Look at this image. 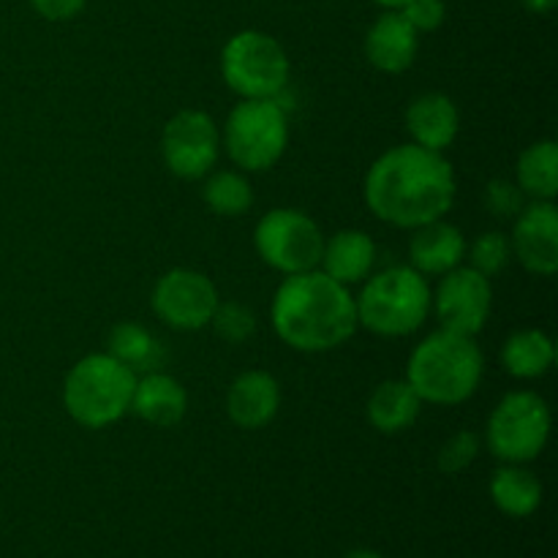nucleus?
Here are the masks:
<instances>
[{"instance_id":"nucleus-1","label":"nucleus","mask_w":558,"mask_h":558,"mask_svg":"<svg viewBox=\"0 0 558 558\" xmlns=\"http://www.w3.org/2000/svg\"><path fill=\"white\" fill-rule=\"evenodd\" d=\"M365 205L379 221L398 229H417L439 221L456 205V169L445 153L398 145L371 163L363 183Z\"/></svg>"},{"instance_id":"nucleus-2","label":"nucleus","mask_w":558,"mask_h":558,"mask_svg":"<svg viewBox=\"0 0 558 558\" xmlns=\"http://www.w3.org/2000/svg\"><path fill=\"white\" fill-rule=\"evenodd\" d=\"M270 322L289 349L305 354L332 352L360 327L354 294L322 270L283 278L272 294Z\"/></svg>"},{"instance_id":"nucleus-3","label":"nucleus","mask_w":558,"mask_h":558,"mask_svg":"<svg viewBox=\"0 0 558 558\" xmlns=\"http://www.w3.org/2000/svg\"><path fill=\"white\" fill-rule=\"evenodd\" d=\"M485 374L483 349L472 336L436 330L414 347L407 365V381L423 403L458 407L480 390Z\"/></svg>"},{"instance_id":"nucleus-4","label":"nucleus","mask_w":558,"mask_h":558,"mask_svg":"<svg viewBox=\"0 0 558 558\" xmlns=\"http://www.w3.org/2000/svg\"><path fill=\"white\" fill-rule=\"evenodd\" d=\"M357 325L381 338L412 336L430 314L428 278L414 267L396 265L374 272L354 298Z\"/></svg>"},{"instance_id":"nucleus-5","label":"nucleus","mask_w":558,"mask_h":558,"mask_svg":"<svg viewBox=\"0 0 558 558\" xmlns=\"http://www.w3.org/2000/svg\"><path fill=\"white\" fill-rule=\"evenodd\" d=\"M136 374L107 352L71 365L63 381V407L82 428H107L131 412Z\"/></svg>"},{"instance_id":"nucleus-6","label":"nucleus","mask_w":558,"mask_h":558,"mask_svg":"<svg viewBox=\"0 0 558 558\" xmlns=\"http://www.w3.org/2000/svg\"><path fill=\"white\" fill-rule=\"evenodd\" d=\"M289 145L287 109L276 98H243L229 112L221 147L240 172H267Z\"/></svg>"},{"instance_id":"nucleus-7","label":"nucleus","mask_w":558,"mask_h":558,"mask_svg":"<svg viewBox=\"0 0 558 558\" xmlns=\"http://www.w3.org/2000/svg\"><path fill=\"white\" fill-rule=\"evenodd\" d=\"M221 76L240 98H276L289 82V54L270 33L240 31L223 44Z\"/></svg>"},{"instance_id":"nucleus-8","label":"nucleus","mask_w":558,"mask_h":558,"mask_svg":"<svg viewBox=\"0 0 558 558\" xmlns=\"http://www.w3.org/2000/svg\"><path fill=\"white\" fill-rule=\"evenodd\" d=\"M550 439V409L532 390L507 392L485 425V445L499 461L529 463L543 456Z\"/></svg>"},{"instance_id":"nucleus-9","label":"nucleus","mask_w":558,"mask_h":558,"mask_svg":"<svg viewBox=\"0 0 558 558\" xmlns=\"http://www.w3.org/2000/svg\"><path fill=\"white\" fill-rule=\"evenodd\" d=\"M254 245L267 267L281 276H298V272L319 270L325 232L308 213L276 207L256 223Z\"/></svg>"},{"instance_id":"nucleus-10","label":"nucleus","mask_w":558,"mask_h":558,"mask_svg":"<svg viewBox=\"0 0 558 558\" xmlns=\"http://www.w3.org/2000/svg\"><path fill=\"white\" fill-rule=\"evenodd\" d=\"M221 153V131L202 109H183L161 134V156L169 172L180 180H202L216 167Z\"/></svg>"},{"instance_id":"nucleus-11","label":"nucleus","mask_w":558,"mask_h":558,"mask_svg":"<svg viewBox=\"0 0 558 558\" xmlns=\"http://www.w3.org/2000/svg\"><path fill=\"white\" fill-rule=\"evenodd\" d=\"M218 289L205 272L189 270V267H174L163 272L153 287L150 305L158 319L169 325L172 330L194 332L210 325L216 314Z\"/></svg>"},{"instance_id":"nucleus-12","label":"nucleus","mask_w":558,"mask_h":558,"mask_svg":"<svg viewBox=\"0 0 558 558\" xmlns=\"http://www.w3.org/2000/svg\"><path fill=\"white\" fill-rule=\"evenodd\" d=\"M439 278L441 281L436 292H430V308L439 316L441 330L472 338L483 332V327L490 319V308H494L490 278L472 270V267H456Z\"/></svg>"},{"instance_id":"nucleus-13","label":"nucleus","mask_w":558,"mask_h":558,"mask_svg":"<svg viewBox=\"0 0 558 558\" xmlns=\"http://www.w3.org/2000/svg\"><path fill=\"white\" fill-rule=\"evenodd\" d=\"M512 256L532 276L550 278L558 270V210L556 202L532 199L515 216L510 238Z\"/></svg>"},{"instance_id":"nucleus-14","label":"nucleus","mask_w":558,"mask_h":558,"mask_svg":"<svg viewBox=\"0 0 558 558\" xmlns=\"http://www.w3.org/2000/svg\"><path fill=\"white\" fill-rule=\"evenodd\" d=\"M365 58L381 74H403L412 69L420 49V33L403 20L398 9H385L365 33Z\"/></svg>"},{"instance_id":"nucleus-15","label":"nucleus","mask_w":558,"mask_h":558,"mask_svg":"<svg viewBox=\"0 0 558 558\" xmlns=\"http://www.w3.org/2000/svg\"><path fill=\"white\" fill-rule=\"evenodd\" d=\"M281 409V385L267 371H245L229 385L227 417L243 430H259Z\"/></svg>"},{"instance_id":"nucleus-16","label":"nucleus","mask_w":558,"mask_h":558,"mask_svg":"<svg viewBox=\"0 0 558 558\" xmlns=\"http://www.w3.org/2000/svg\"><path fill=\"white\" fill-rule=\"evenodd\" d=\"M412 240H409L412 265L409 267H414L420 276H445V272L461 267V262L466 259V238H463L461 229L447 223L445 218L412 229Z\"/></svg>"},{"instance_id":"nucleus-17","label":"nucleus","mask_w":558,"mask_h":558,"mask_svg":"<svg viewBox=\"0 0 558 558\" xmlns=\"http://www.w3.org/2000/svg\"><path fill=\"white\" fill-rule=\"evenodd\" d=\"M407 129L414 145L445 153L461 131V112L445 93H423L407 107Z\"/></svg>"},{"instance_id":"nucleus-18","label":"nucleus","mask_w":558,"mask_h":558,"mask_svg":"<svg viewBox=\"0 0 558 558\" xmlns=\"http://www.w3.org/2000/svg\"><path fill=\"white\" fill-rule=\"evenodd\" d=\"M131 412L156 428H172L183 423L189 412V392L174 376L163 371L136 376L134 396H131Z\"/></svg>"},{"instance_id":"nucleus-19","label":"nucleus","mask_w":558,"mask_h":558,"mask_svg":"<svg viewBox=\"0 0 558 558\" xmlns=\"http://www.w3.org/2000/svg\"><path fill=\"white\" fill-rule=\"evenodd\" d=\"M376 265V243L360 229H341L325 238L319 270L343 287L363 283Z\"/></svg>"},{"instance_id":"nucleus-20","label":"nucleus","mask_w":558,"mask_h":558,"mask_svg":"<svg viewBox=\"0 0 558 558\" xmlns=\"http://www.w3.org/2000/svg\"><path fill=\"white\" fill-rule=\"evenodd\" d=\"M423 412V398L407 379H387L368 398V423L379 434L396 436L412 428Z\"/></svg>"},{"instance_id":"nucleus-21","label":"nucleus","mask_w":558,"mask_h":558,"mask_svg":"<svg viewBox=\"0 0 558 558\" xmlns=\"http://www.w3.org/2000/svg\"><path fill=\"white\" fill-rule=\"evenodd\" d=\"M556 363L554 338L537 327L512 332L501 347V365L512 379L532 381L548 374Z\"/></svg>"},{"instance_id":"nucleus-22","label":"nucleus","mask_w":558,"mask_h":558,"mask_svg":"<svg viewBox=\"0 0 558 558\" xmlns=\"http://www.w3.org/2000/svg\"><path fill=\"white\" fill-rule=\"evenodd\" d=\"M490 499L510 518H529L543 505V483L523 463H507L490 477Z\"/></svg>"},{"instance_id":"nucleus-23","label":"nucleus","mask_w":558,"mask_h":558,"mask_svg":"<svg viewBox=\"0 0 558 558\" xmlns=\"http://www.w3.org/2000/svg\"><path fill=\"white\" fill-rule=\"evenodd\" d=\"M107 354H112L118 363L134 371L136 376L161 371L163 357H167L161 341L147 327L136 325V322H120V325L112 327Z\"/></svg>"},{"instance_id":"nucleus-24","label":"nucleus","mask_w":558,"mask_h":558,"mask_svg":"<svg viewBox=\"0 0 558 558\" xmlns=\"http://www.w3.org/2000/svg\"><path fill=\"white\" fill-rule=\"evenodd\" d=\"M515 183L529 199L556 202L558 194V145L554 140H539L518 156Z\"/></svg>"},{"instance_id":"nucleus-25","label":"nucleus","mask_w":558,"mask_h":558,"mask_svg":"<svg viewBox=\"0 0 558 558\" xmlns=\"http://www.w3.org/2000/svg\"><path fill=\"white\" fill-rule=\"evenodd\" d=\"M202 199L210 207L216 216L238 218L245 216L254 205V189H251L248 178L234 169H221V172L205 174V189H202Z\"/></svg>"},{"instance_id":"nucleus-26","label":"nucleus","mask_w":558,"mask_h":558,"mask_svg":"<svg viewBox=\"0 0 558 558\" xmlns=\"http://www.w3.org/2000/svg\"><path fill=\"white\" fill-rule=\"evenodd\" d=\"M466 256L472 262V270L483 272L485 278H494L510 265L512 248L510 238L501 232H483L472 245H466Z\"/></svg>"},{"instance_id":"nucleus-27","label":"nucleus","mask_w":558,"mask_h":558,"mask_svg":"<svg viewBox=\"0 0 558 558\" xmlns=\"http://www.w3.org/2000/svg\"><path fill=\"white\" fill-rule=\"evenodd\" d=\"M210 325L221 341L240 347L256 332V316L248 305L238 303V300H223V303H218Z\"/></svg>"},{"instance_id":"nucleus-28","label":"nucleus","mask_w":558,"mask_h":558,"mask_svg":"<svg viewBox=\"0 0 558 558\" xmlns=\"http://www.w3.org/2000/svg\"><path fill=\"white\" fill-rule=\"evenodd\" d=\"M480 447H483V439H480L474 430H458V434H452L439 450V472L441 474L466 472V469L477 461Z\"/></svg>"},{"instance_id":"nucleus-29","label":"nucleus","mask_w":558,"mask_h":558,"mask_svg":"<svg viewBox=\"0 0 558 558\" xmlns=\"http://www.w3.org/2000/svg\"><path fill=\"white\" fill-rule=\"evenodd\" d=\"M485 207L496 218H515L526 207V194L512 180H490L485 185Z\"/></svg>"},{"instance_id":"nucleus-30","label":"nucleus","mask_w":558,"mask_h":558,"mask_svg":"<svg viewBox=\"0 0 558 558\" xmlns=\"http://www.w3.org/2000/svg\"><path fill=\"white\" fill-rule=\"evenodd\" d=\"M398 11H401L403 20H407L417 33L439 31L447 20L445 0H407Z\"/></svg>"},{"instance_id":"nucleus-31","label":"nucleus","mask_w":558,"mask_h":558,"mask_svg":"<svg viewBox=\"0 0 558 558\" xmlns=\"http://www.w3.org/2000/svg\"><path fill=\"white\" fill-rule=\"evenodd\" d=\"M38 16L49 22H69L82 14L87 0H27Z\"/></svg>"},{"instance_id":"nucleus-32","label":"nucleus","mask_w":558,"mask_h":558,"mask_svg":"<svg viewBox=\"0 0 558 558\" xmlns=\"http://www.w3.org/2000/svg\"><path fill=\"white\" fill-rule=\"evenodd\" d=\"M558 0H521V5L532 14H550L556 9Z\"/></svg>"},{"instance_id":"nucleus-33","label":"nucleus","mask_w":558,"mask_h":558,"mask_svg":"<svg viewBox=\"0 0 558 558\" xmlns=\"http://www.w3.org/2000/svg\"><path fill=\"white\" fill-rule=\"evenodd\" d=\"M347 558H385V556L376 554V550H365V548H360V550H352V554H349Z\"/></svg>"},{"instance_id":"nucleus-34","label":"nucleus","mask_w":558,"mask_h":558,"mask_svg":"<svg viewBox=\"0 0 558 558\" xmlns=\"http://www.w3.org/2000/svg\"><path fill=\"white\" fill-rule=\"evenodd\" d=\"M376 5H381V9H401L403 3H407V0H374Z\"/></svg>"}]
</instances>
